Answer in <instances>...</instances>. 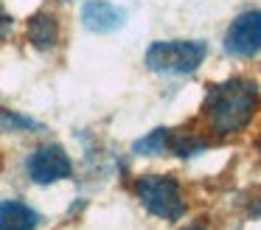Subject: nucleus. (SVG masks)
Wrapping results in <instances>:
<instances>
[{
  "label": "nucleus",
  "mask_w": 261,
  "mask_h": 230,
  "mask_svg": "<svg viewBox=\"0 0 261 230\" xmlns=\"http://www.w3.org/2000/svg\"><path fill=\"white\" fill-rule=\"evenodd\" d=\"M25 37H29V42L34 45V48L51 50L54 45L59 42V22H57V17L48 14V11H37V14L29 20V25H25Z\"/></svg>",
  "instance_id": "0eeeda50"
},
{
  "label": "nucleus",
  "mask_w": 261,
  "mask_h": 230,
  "mask_svg": "<svg viewBox=\"0 0 261 230\" xmlns=\"http://www.w3.org/2000/svg\"><path fill=\"white\" fill-rule=\"evenodd\" d=\"M124 9H118L115 3L110 0H87L82 6V22L85 28L96 34H110V31H118L124 25Z\"/></svg>",
  "instance_id": "423d86ee"
},
{
  "label": "nucleus",
  "mask_w": 261,
  "mask_h": 230,
  "mask_svg": "<svg viewBox=\"0 0 261 230\" xmlns=\"http://www.w3.org/2000/svg\"><path fill=\"white\" fill-rule=\"evenodd\" d=\"M225 50L233 56H253L261 50V11H244L225 34Z\"/></svg>",
  "instance_id": "39448f33"
},
{
  "label": "nucleus",
  "mask_w": 261,
  "mask_h": 230,
  "mask_svg": "<svg viewBox=\"0 0 261 230\" xmlns=\"http://www.w3.org/2000/svg\"><path fill=\"white\" fill-rule=\"evenodd\" d=\"M37 222H40V216L25 202L20 199L0 202V230H37Z\"/></svg>",
  "instance_id": "6e6552de"
},
{
  "label": "nucleus",
  "mask_w": 261,
  "mask_h": 230,
  "mask_svg": "<svg viewBox=\"0 0 261 230\" xmlns=\"http://www.w3.org/2000/svg\"><path fill=\"white\" fill-rule=\"evenodd\" d=\"M258 149H261V140H258Z\"/></svg>",
  "instance_id": "2eb2a0df"
},
{
  "label": "nucleus",
  "mask_w": 261,
  "mask_h": 230,
  "mask_svg": "<svg viewBox=\"0 0 261 230\" xmlns=\"http://www.w3.org/2000/svg\"><path fill=\"white\" fill-rule=\"evenodd\" d=\"M20 129L34 132V129H40V123L20 115V112H12V110H3L0 107V132H20Z\"/></svg>",
  "instance_id": "9b49d317"
},
{
  "label": "nucleus",
  "mask_w": 261,
  "mask_h": 230,
  "mask_svg": "<svg viewBox=\"0 0 261 230\" xmlns=\"http://www.w3.org/2000/svg\"><path fill=\"white\" fill-rule=\"evenodd\" d=\"M208 146V140L199 138L197 132H188V129H177V132H169V149L177 151L180 157H194L197 151H202Z\"/></svg>",
  "instance_id": "1a4fd4ad"
},
{
  "label": "nucleus",
  "mask_w": 261,
  "mask_h": 230,
  "mask_svg": "<svg viewBox=\"0 0 261 230\" xmlns=\"http://www.w3.org/2000/svg\"><path fill=\"white\" fill-rule=\"evenodd\" d=\"M186 230H202V227H186Z\"/></svg>",
  "instance_id": "ddd939ff"
},
{
  "label": "nucleus",
  "mask_w": 261,
  "mask_h": 230,
  "mask_svg": "<svg viewBox=\"0 0 261 230\" xmlns=\"http://www.w3.org/2000/svg\"><path fill=\"white\" fill-rule=\"evenodd\" d=\"M70 171H73V163L65 155L62 146H57V143L40 146L29 157V174L40 185H51L57 180H65V177H70Z\"/></svg>",
  "instance_id": "20e7f679"
},
{
  "label": "nucleus",
  "mask_w": 261,
  "mask_h": 230,
  "mask_svg": "<svg viewBox=\"0 0 261 230\" xmlns=\"http://www.w3.org/2000/svg\"><path fill=\"white\" fill-rule=\"evenodd\" d=\"M132 149H135L138 155H163V151L169 149V129H154L146 138L135 140Z\"/></svg>",
  "instance_id": "9d476101"
},
{
  "label": "nucleus",
  "mask_w": 261,
  "mask_h": 230,
  "mask_svg": "<svg viewBox=\"0 0 261 230\" xmlns=\"http://www.w3.org/2000/svg\"><path fill=\"white\" fill-rule=\"evenodd\" d=\"M0 168H3V155H0Z\"/></svg>",
  "instance_id": "4468645a"
},
{
  "label": "nucleus",
  "mask_w": 261,
  "mask_h": 230,
  "mask_svg": "<svg viewBox=\"0 0 261 230\" xmlns=\"http://www.w3.org/2000/svg\"><path fill=\"white\" fill-rule=\"evenodd\" d=\"M12 28H14L12 14H9V11L3 9V3H0V39H6L9 34H12Z\"/></svg>",
  "instance_id": "f8f14e48"
},
{
  "label": "nucleus",
  "mask_w": 261,
  "mask_h": 230,
  "mask_svg": "<svg viewBox=\"0 0 261 230\" xmlns=\"http://www.w3.org/2000/svg\"><path fill=\"white\" fill-rule=\"evenodd\" d=\"M205 54H208V45L202 39H160L146 50V67L154 73L182 76L197 70Z\"/></svg>",
  "instance_id": "f03ea898"
},
{
  "label": "nucleus",
  "mask_w": 261,
  "mask_h": 230,
  "mask_svg": "<svg viewBox=\"0 0 261 230\" xmlns=\"http://www.w3.org/2000/svg\"><path fill=\"white\" fill-rule=\"evenodd\" d=\"M258 107V84L253 79H227L222 84H211L205 95V121L214 135H236L250 123Z\"/></svg>",
  "instance_id": "f257e3e1"
},
{
  "label": "nucleus",
  "mask_w": 261,
  "mask_h": 230,
  "mask_svg": "<svg viewBox=\"0 0 261 230\" xmlns=\"http://www.w3.org/2000/svg\"><path fill=\"white\" fill-rule=\"evenodd\" d=\"M135 194L141 199V205L158 219L177 222L186 213V199H182V191H180L174 177H166V174H143L135 183Z\"/></svg>",
  "instance_id": "7ed1b4c3"
}]
</instances>
